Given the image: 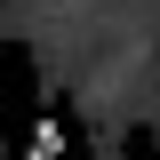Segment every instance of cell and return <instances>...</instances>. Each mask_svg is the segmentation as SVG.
<instances>
[{
    "mask_svg": "<svg viewBox=\"0 0 160 160\" xmlns=\"http://www.w3.org/2000/svg\"><path fill=\"white\" fill-rule=\"evenodd\" d=\"M24 160H64V120H32V136H24Z\"/></svg>",
    "mask_w": 160,
    "mask_h": 160,
    "instance_id": "cell-1",
    "label": "cell"
}]
</instances>
